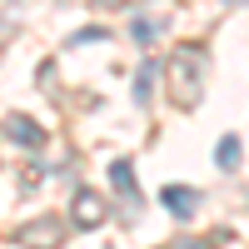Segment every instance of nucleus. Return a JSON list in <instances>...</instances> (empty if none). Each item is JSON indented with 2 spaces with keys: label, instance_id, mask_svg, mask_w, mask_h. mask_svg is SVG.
<instances>
[{
  "label": "nucleus",
  "instance_id": "obj_5",
  "mask_svg": "<svg viewBox=\"0 0 249 249\" xmlns=\"http://www.w3.org/2000/svg\"><path fill=\"white\" fill-rule=\"evenodd\" d=\"M50 239H60V219H40L20 230V244H50Z\"/></svg>",
  "mask_w": 249,
  "mask_h": 249
},
{
  "label": "nucleus",
  "instance_id": "obj_1",
  "mask_svg": "<svg viewBox=\"0 0 249 249\" xmlns=\"http://www.w3.org/2000/svg\"><path fill=\"white\" fill-rule=\"evenodd\" d=\"M105 214H110L105 199H100L95 190H80V195H75V210H70V224H75V230H100Z\"/></svg>",
  "mask_w": 249,
  "mask_h": 249
},
{
  "label": "nucleus",
  "instance_id": "obj_10",
  "mask_svg": "<svg viewBox=\"0 0 249 249\" xmlns=\"http://www.w3.org/2000/svg\"><path fill=\"white\" fill-rule=\"evenodd\" d=\"M160 25H150V20H135V40H155Z\"/></svg>",
  "mask_w": 249,
  "mask_h": 249
},
{
  "label": "nucleus",
  "instance_id": "obj_6",
  "mask_svg": "<svg viewBox=\"0 0 249 249\" xmlns=\"http://www.w3.org/2000/svg\"><path fill=\"white\" fill-rule=\"evenodd\" d=\"M239 155H244V144H239V135H224V140H219V150H214V160H219V170H239Z\"/></svg>",
  "mask_w": 249,
  "mask_h": 249
},
{
  "label": "nucleus",
  "instance_id": "obj_7",
  "mask_svg": "<svg viewBox=\"0 0 249 249\" xmlns=\"http://www.w3.org/2000/svg\"><path fill=\"white\" fill-rule=\"evenodd\" d=\"M110 184H115L124 199H135V195H140V190H135V170H130L124 160H115V164H110Z\"/></svg>",
  "mask_w": 249,
  "mask_h": 249
},
{
  "label": "nucleus",
  "instance_id": "obj_11",
  "mask_svg": "<svg viewBox=\"0 0 249 249\" xmlns=\"http://www.w3.org/2000/svg\"><path fill=\"white\" fill-rule=\"evenodd\" d=\"M224 5H244V0H224Z\"/></svg>",
  "mask_w": 249,
  "mask_h": 249
},
{
  "label": "nucleus",
  "instance_id": "obj_3",
  "mask_svg": "<svg viewBox=\"0 0 249 249\" xmlns=\"http://www.w3.org/2000/svg\"><path fill=\"white\" fill-rule=\"evenodd\" d=\"M5 135H10L15 144H35V150L45 144V130H40L35 120H25V115H10V120H5Z\"/></svg>",
  "mask_w": 249,
  "mask_h": 249
},
{
  "label": "nucleus",
  "instance_id": "obj_9",
  "mask_svg": "<svg viewBox=\"0 0 249 249\" xmlns=\"http://www.w3.org/2000/svg\"><path fill=\"white\" fill-rule=\"evenodd\" d=\"M95 40H105V30H100V25H90V30H80V35H70V45H95Z\"/></svg>",
  "mask_w": 249,
  "mask_h": 249
},
{
  "label": "nucleus",
  "instance_id": "obj_8",
  "mask_svg": "<svg viewBox=\"0 0 249 249\" xmlns=\"http://www.w3.org/2000/svg\"><path fill=\"white\" fill-rule=\"evenodd\" d=\"M155 80H160V65H155V60H150V65H140V75H135V100H140V105L155 95Z\"/></svg>",
  "mask_w": 249,
  "mask_h": 249
},
{
  "label": "nucleus",
  "instance_id": "obj_2",
  "mask_svg": "<svg viewBox=\"0 0 249 249\" xmlns=\"http://www.w3.org/2000/svg\"><path fill=\"white\" fill-rule=\"evenodd\" d=\"M160 204H164L175 219H190L199 204H204V195H199V190H190V184H164V190H160Z\"/></svg>",
  "mask_w": 249,
  "mask_h": 249
},
{
  "label": "nucleus",
  "instance_id": "obj_4",
  "mask_svg": "<svg viewBox=\"0 0 249 249\" xmlns=\"http://www.w3.org/2000/svg\"><path fill=\"white\" fill-rule=\"evenodd\" d=\"M175 75H179L175 100H179V105H195V100H199V75H190V55H179V60H175Z\"/></svg>",
  "mask_w": 249,
  "mask_h": 249
}]
</instances>
